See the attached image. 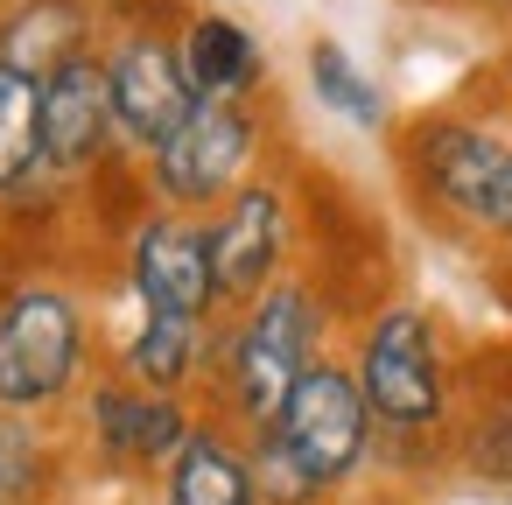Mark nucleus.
<instances>
[{"label": "nucleus", "mask_w": 512, "mask_h": 505, "mask_svg": "<svg viewBox=\"0 0 512 505\" xmlns=\"http://www.w3.org/2000/svg\"><path fill=\"white\" fill-rule=\"evenodd\" d=\"M393 169L407 204L428 218V232L512 260V127L477 106H435L414 113L393 141Z\"/></svg>", "instance_id": "f257e3e1"}, {"label": "nucleus", "mask_w": 512, "mask_h": 505, "mask_svg": "<svg viewBox=\"0 0 512 505\" xmlns=\"http://www.w3.org/2000/svg\"><path fill=\"white\" fill-rule=\"evenodd\" d=\"M344 358L379 421V456H449V435L463 414L456 344L428 302H372Z\"/></svg>", "instance_id": "f03ea898"}, {"label": "nucleus", "mask_w": 512, "mask_h": 505, "mask_svg": "<svg viewBox=\"0 0 512 505\" xmlns=\"http://www.w3.org/2000/svg\"><path fill=\"white\" fill-rule=\"evenodd\" d=\"M330 351V295L316 274H288L274 281L260 302L218 316V351H211V414L232 421L239 435L274 428V414L288 407L295 379Z\"/></svg>", "instance_id": "7ed1b4c3"}, {"label": "nucleus", "mask_w": 512, "mask_h": 505, "mask_svg": "<svg viewBox=\"0 0 512 505\" xmlns=\"http://www.w3.org/2000/svg\"><path fill=\"white\" fill-rule=\"evenodd\" d=\"M190 8L176 0H106V85H113V127H120V155L148 162L190 113H197V92H190V71H183V29Z\"/></svg>", "instance_id": "20e7f679"}, {"label": "nucleus", "mask_w": 512, "mask_h": 505, "mask_svg": "<svg viewBox=\"0 0 512 505\" xmlns=\"http://www.w3.org/2000/svg\"><path fill=\"white\" fill-rule=\"evenodd\" d=\"M92 386V316L85 295L29 274L0 288V407L8 414H57Z\"/></svg>", "instance_id": "39448f33"}, {"label": "nucleus", "mask_w": 512, "mask_h": 505, "mask_svg": "<svg viewBox=\"0 0 512 505\" xmlns=\"http://www.w3.org/2000/svg\"><path fill=\"white\" fill-rule=\"evenodd\" d=\"M267 155V106L260 99H197V113L141 162V183L169 211L211 218Z\"/></svg>", "instance_id": "423d86ee"}, {"label": "nucleus", "mask_w": 512, "mask_h": 505, "mask_svg": "<svg viewBox=\"0 0 512 505\" xmlns=\"http://www.w3.org/2000/svg\"><path fill=\"white\" fill-rule=\"evenodd\" d=\"M274 435L288 442V456H295L323 491H344L351 477H365V463L379 456V421H372V407H365V386H358L351 358H330V351H323V358L295 379L288 407L274 414Z\"/></svg>", "instance_id": "0eeeda50"}, {"label": "nucleus", "mask_w": 512, "mask_h": 505, "mask_svg": "<svg viewBox=\"0 0 512 505\" xmlns=\"http://www.w3.org/2000/svg\"><path fill=\"white\" fill-rule=\"evenodd\" d=\"M204 232H211V274H218L225 316L295 274V190L281 176H246L204 218Z\"/></svg>", "instance_id": "6e6552de"}, {"label": "nucleus", "mask_w": 512, "mask_h": 505, "mask_svg": "<svg viewBox=\"0 0 512 505\" xmlns=\"http://www.w3.org/2000/svg\"><path fill=\"white\" fill-rule=\"evenodd\" d=\"M120 274L134 309H162V316H197L218 323V274H211V232L197 211H169L148 204L127 232H120Z\"/></svg>", "instance_id": "1a4fd4ad"}, {"label": "nucleus", "mask_w": 512, "mask_h": 505, "mask_svg": "<svg viewBox=\"0 0 512 505\" xmlns=\"http://www.w3.org/2000/svg\"><path fill=\"white\" fill-rule=\"evenodd\" d=\"M197 421L204 414L190 407V393H148V386H134L120 372H99L85 386V442L120 477H141V470L162 477Z\"/></svg>", "instance_id": "9d476101"}, {"label": "nucleus", "mask_w": 512, "mask_h": 505, "mask_svg": "<svg viewBox=\"0 0 512 505\" xmlns=\"http://www.w3.org/2000/svg\"><path fill=\"white\" fill-rule=\"evenodd\" d=\"M43 155H50V176L64 190H78V183H92L99 169L120 162L113 85H106V57L99 50L43 78Z\"/></svg>", "instance_id": "9b49d317"}, {"label": "nucleus", "mask_w": 512, "mask_h": 505, "mask_svg": "<svg viewBox=\"0 0 512 505\" xmlns=\"http://www.w3.org/2000/svg\"><path fill=\"white\" fill-rule=\"evenodd\" d=\"M106 43V0H8L0 8V64L50 78Z\"/></svg>", "instance_id": "f8f14e48"}, {"label": "nucleus", "mask_w": 512, "mask_h": 505, "mask_svg": "<svg viewBox=\"0 0 512 505\" xmlns=\"http://www.w3.org/2000/svg\"><path fill=\"white\" fill-rule=\"evenodd\" d=\"M162 505H267L260 470H253V442L232 421L204 414L162 470Z\"/></svg>", "instance_id": "ddd939ff"}, {"label": "nucleus", "mask_w": 512, "mask_h": 505, "mask_svg": "<svg viewBox=\"0 0 512 505\" xmlns=\"http://www.w3.org/2000/svg\"><path fill=\"white\" fill-rule=\"evenodd\" d=\"M211 351H218V323L141 309L134 330L113 351V372L134 379V386H148V393H197L211 379Z\"/></svg>", "instance_id": "4468645a"}, {"label": "nucleus", "mask_w": 512, "mask_h": 505, "mask_svg": "<svg viewBox=\"0 0 512 505\" xmlns=\"http://www.w3.org/2000/svg\"><path fill=\"white\" fill-rule=\"evenodd\" d=\"M176 43H183V71H190L197 99H260L267 92V50L239 15L190 8Z\"/></svg>", "instance_id": "2eb2a0df"}, {"label": "nucleus", "mask_w": 512, "mask_h": 505, "mask_svg": "<svg viewBox=\"0 0 512 505\" xmlns=\"http://www.w3.org/2000/svg\"><path fill=\"white\" fill-rule=\"evenodd\" d=\"M64 190L43 155V78L0 64V204Z\"/></svg>", "instance_id": "dca6fc26"}, {"label": "nucleus", "mask_w": 512, "mask_h": 505, "mask_svg": "<svg viewBox=\"0 0 512 505\" xmlns=\"http://www.w3.org/2000/svg\"><path fill=\"white\" fill-rule=\"evenodd\" d=\"M302 64H309V92H316L323 113H337V120L358 127V134H386V127H393V106H386L379 78H372L337 36H316Z\"/></svg>", "instance_id": "f3484780"}, {"label": "nucleus", "mask_w": 512, "mask_h": 505, "mask_svg": "<svg viewBox=\"0 0 512 505\" xmlns=\"http://www.w3.org/2000/svg\"><path fill=\"white\" fill-rule=\"evenodd\" d=\"M449 456L484 477V484H512V379L498 393H484L477 407L456 414V435H449Z\"/></svg>", "instance_id": "a211bd4d"}, {"label": "nucleus", "mask_w": 512, "mask_h": 505, "mask_svg": "<svg viewBox=\"0 0 512 505\" xmlns=\"http://www.w3.org/2000/svg\"><path fill=\"white\" fill-rule=\"evenodd\" d=\"M57 484V442L36 414L0 407V505H43Z\"/></svg>", "instance_id": "6ab92c4d"}, {"label": "nucleus", "mask_w": 512, "mask_h": 505, "mask_svg": "<svg viewBox=\"0 0 512 505\" xmlns=\"http://www.w3.org/2000/svg\"><path fill=\"white\" fill-rule=\"evenodd\" d=\"M253 442V470H260V498L267 505H330L337 491H323L295 456H288V442L274 435V428H260V435H246Z\"/></svg>", "instance_id": "aec40b11"}, {"label": "nucleus", "mask_w": 512, "mask_h": 505, "mask_svg": "<svg viewBox=\"0 0 512 505\" xmlns=\"http://www.w3.org/2000/svg\"><path fill=\"white\" fill-rule=\"evenodd\" d=\"M442 8H463V15H491V22H512V0H442Z\"/></svg>", "instance_id": "412c9836"}, {"label": "nucleus", "mask_w": 512, "mask_h": 505, "mask_svg": "<svg viewBox=\"0 0 512 505\" xmlns=\"http://www.w3.org/2000/svg\"><path fill=\"white\" fill-rule=\"evenodd\" d=\"M491 288H498V302H505V316H512V260L491 267Z\"/></svg>", "instance_id": "4be33fe9"}, {"label": "nucleus", "mask_w": 512, "mask_h": 505, "mask_svg": "<svg viewBox=\"0 0 512 505\" xmlns=\"http://www.w3.org/2000/svg\"><path fill=\"white\" fill-rule=\"evenodd\" d=\"M498 106H505V127H512V71H505V92H498Z\"/></svg>", "instance_id": "5701e85b"}, {"label": "nucleus", "mask_w": 512, "mask_h": 505, "mask_svg": "<svg viewBox=\"0 0 512 505\" xmlns=\"http://www.w3.org/2000/svg\"><path fill=\"white\" fill-rule=\"evenodd\" d=\"M0 8H8V0H0Z\"/></svg>", "instance_id": "b1692460"}]
</instances>
